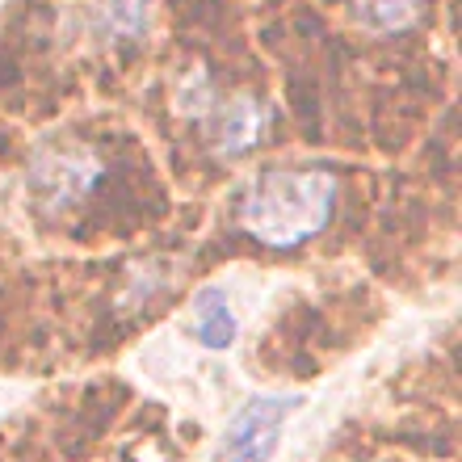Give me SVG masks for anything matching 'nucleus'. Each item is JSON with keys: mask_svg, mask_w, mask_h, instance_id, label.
Returning <instances> with one entry per match:
<instances>
[{"mask_svg": "<svg viewBox=\"0 0 462 462\" xmlns=\"http://www.w3.org/2000/svg\"><path fill=\"white\" fill-rule=\"evenodd\" d=\"M337 210V181L319 169H278L256 177L240 198V227L269 248H294L328 227Z\"/></svg>", "mask_w": 462, "mask_h": 462, "instance_id": "1", "label": "nucleus"}, {"mask_svg": "<svg viewBox=\"0 0 462 462\" xmlns=\"http://www.w3.org/2000/svg\"><path fill=\"white\" fill-rule=\"evenodd\" d=\"M101 185V160L88 147H47L30 164V194L38 207L68 210Z\"/></svg>", "mask_w": 462, "mask_h": 462, "instance_id": "2", "label": "nucleus"}, {"mask_svg": "<svg viewBox=\"0 0 462 462\" xmlns=\"http://www.w3.org/2000/svg\"><path fill=\"white\" fill-rule=\"evenodd\" d=\"M291 408H294L291 395H261V400H248L240 412L231 416L215 462H269L273 450H278L282 425H286Z\"/></svg>", "mask_w": 462, "mask_h": 462, "instance_id": "3", "label": "nucleus"}, {"mask_svg": "<svg viewBox=\"0 0 462 462\" xmlns=\"http://www.w3.org/2000/svg\"><path fill=\"white\" fill-rule=\"evenodd\" d=\"M265 131H269V110L256 97L240 93V97L223 101V110L215 114V152L236 160L244 152H253Z\"/></svg>", "mask_w": 462, "mask_h": 462, "instance_id": "4", "label": "nucleus"}, {"mask_svg": "<svg viewBox=\"0 0 462 462\" xmlns=\"http://www.w3.org/2000/svg\"><path fill=\"white\" fill-rule=\"evenodd\" d=\"M194 337L207 349H227L236 341V316H231L227 307V294L219 286H207V291H198L194 299Z\"/></svg>", "mask_w": 462, "mask_h": 462, "instance_id": "5", "label": "nucleus"}, {"mask_svg": "<svg viewBox=\"0 0 462 462\" xmlns=\"http://www.w3.org/2000/svg\"><path fill=\"white\" fill-rule=\"evenodd\" d=\"M425 0H357V22L370 34H400L420 17Z\"/></svg>", "mask_w": 462, "mask_h": 462, "instance_id": "6", "label": "nucleus"}, {"mask_svg": "<svg viewBox=\"0 0 462 462\" xmlns=\"http://www.w3.org/2000/svg\"><path fill=\"white\" fill-rule=\"evenodd\" d=\"M97 25L110 42L139 34V25H143V0H101L97 5Z\"/></svg>", "mask_w": 462, "mask_h": 462, "instance_id": "7", "label": "nucleus"}]
</instances>
